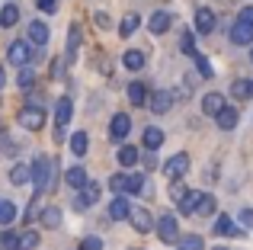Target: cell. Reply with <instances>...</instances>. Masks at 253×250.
Here are the masks:
<instances>
[{
	"label": "cell",
	"instance_id": "f6af8a7d",
	"mask_svg": "<svg viewBox=\"0 0 253 250\" xmlns=\"http://www.w3.org/2000/svg\"><path fill=\"white\" fill-rule=\"evenodd\" d=\"M241 225L253 231V208H244V212H241Z\"/></svg>",
	"mask_w": 253,
	"mask_h": 250
},
{
	"label": "cell",
	"instance_id": "ee69618b",
	"mask_svg": "<svg viewBox=\"0 0 253 250\" xmlns=\"http://www.w3.org/2000/svg\"><path fill=\"white\" fill-rule=\"evenodd\" d=\"M170 196H173V199H176V202H179V199H183V196H186V189L179 186V180H173V183H170Z\"/></svg>",
	"mask_w": 253,
	"mask_h": 250
},
{
	"label": "cell",
	"instance_id": "7dc6e473",
	"mask_svg": "<svg viewBox=\"0 0 253 250\" xmlns=\"http://www.w3.org/2000/svg\"><path fill=\"white\" fill-rule=\"evenodd\" d=\"M0 244H3L6 250H16V234H3V238H0Z\"/></svg>",
	"mask_w": 253,
	"mask_h": 250
},
{
	"label": "cell",
	"instance_id": "d4e9b609",
	"mask_svg": "<svg viewBox=\"0 0 253 250\" xmlns=\"http://www.w3.org/2000/svg\"><path fill=\"white\" fill-rule=\"evenodd\" d=\"M128 202H125V196H116V202L109 206V218H116V221H122V218H128Z\"/></svg>",
	"mask_w": 253,
	"mask_h": 250
},
{
	"label": "cell",
	"instance_id": "8d00e7d4",
	"mask_svg": "<svg viewBox=\"0 0 253 250\" xmlns=\"http://www.w3.org/2000/svg\"><path fill=\"white\" fill-rule=\"evenodd\" d=\"M196 196L199 193H186L183 199H179V212H183V215H192V208H196Z\"/></svg>",
	"mask_w": 253,
	"mask_h": 250
},
{
	"label": "cell",
	"instance_id": "f546056e",
	"mask_svg": "<svg viewBox=\"0 0 253 250\" xmlns=\"http://www.w3.org/2000/svg\"><path fill=\"white\" fill-rule=\"evenodd\" d=\"M39 247V231H23L16 238V250H36Z\"/></svg>",
	"mask_w": 253,
	"mask_h": 250
},
{
	"label": "cell",
	"instance_id": "7402d4cb",
	"mask_svg": "<svg viewBox=\"0 0 253 250\" xmlns=\"http://www.w3.org/2000/svg\"><path fill=\"white\" fill-rule=\"evenodd\" d=\"M128 100L135 103V106H144V103H148V87H144L141 81L128 83Z\"/></svg>",
	"mask_w": 253,
	"mask_h": 250
},
{
	"label": "cell",
	"instance_id": "603a6c76",
	"mask_svg": "<svg viewBox=\"0 0 253 250\" xmlns=\"http://www.w3.org/2000/svg\"><path fill=\"white\" fill-rule=\"evenodd\" d=\"M29 42L32 45H45L48 42V26L45 23H29Z\"/></svg>",
	"mask_w": 253,
	"mask_h": 250
},
{
	"label": "cell",
	"instance_id": "d6a6232c",
	"mask_svg": "<svg viewBox=\"0 0 253 250\" xmlns=\"http://www.w3.org/2000/svg\"><path fill=\"white\" fill-rule=\"evenodd\" d=\"M125 193H144V176L125 173Z\"/></svg>",
	"mask_w": 253,
	"mask_h": 250
},
{
	"label": "cell",
	"instance_id": "4dcf8cb0",
	"mask_svg": "<svg viewBox=\"0 0 253 250\" xmlns=\"http://www.w3.org/2000/svg\"><path fill=\"white\" fill-rule=\"evenodd\" d=\"M138 26H141V16H138V13H128V16L122 19V26H119V36H131Z\"/></svg>",
	"mask_w": 253,
	"mask_h": 250
},
{
	"label": "cell",
	"instance_id": "52a82bcc",
	"mask_svg": "<svg viewBox=\"0 0 253 250\" xmlns=\"http://www.w3.org/2000/svg\"><path fill=\"white\" fill-rule=\"evenodd\" d=\"M186 170H189V154H183V151H179V154H173L170 161L164 164V173L170 176V183L179 180V176H186Z\"/></svg>",
	"mask_w": 253,
	"mask_h": 250
},
{
	"label": "cell",
	"instance_id": "8992f818",
	"mask_svg": "<svg viewBox=\"0 0 253 250\" xmlns=\"http://www.w3.org/2000/svg\"><path fill=\"white\" fill-rule=\"evenodd\" d=\"M154 228H157V238H161L164 244L179 241V225H176V218H173V215H164L161 221H154Z\"/></svg>",
	"mask_w": 253,
	"mask_h": 250
},
{
	"label": "cell",
	"instance_id": "c3c4849f",
	"mask_svg": "<svg viewBox=\"0 0 253 250\" xmlns=\"http://www.w3.org/2000/svg\"><path fill=\"white\" fill-rule=\"evenodd\" d=\"M96 26H99V29H109V26H112V19L106 16V13H96Z\"/></svg>",
	"mask_w": 253,
	"mask_h": 250
},
{
	"label": "cell",
	"instance_id": "484cf974",
	"mask_svg": "<svg viewBox=\"0 0 253 250\" xmlns=\"http://www.w3.org/2000/svg\"><path fill=\"white\" fill-rule=\"evenodd\" d=\"M86 144H90V138H86V131H74V135H71V154L84 157V154H86Z\"/></svg>",
	"mask_w": 253,
	"mask_h": 250
},
{
	"label": "cell",
	"instance_id": "ba28073f",
	"mask_svg": "<svg viewBox=\"0 0 253 250\" xmlns=\"http://www.w3.org/2000/svg\"><path fill=\"white\" fill-rule=\"evenodd\" d=\"M215 23H218V19H215V13H211L209 6H199V10H196V32H199V36L215 32Z\"/></svg>",
	"mask_w": 253,
	"mask_h": 250
},
{
	"label": "cell",
	"instance_id": "9a60e30c",
	"mask_svg": "<svg viewBox=\"0 0 253 250\" xmlns=\"http://www.w3.org/2000/svg\"><path fill=\"white\" fill-rule=\"evenodd\" d=\"M215 206H218V202H215V196H211V193H199L192 215H211V212H215Z\"/></svg>",
	"mask_w": 253,
	"mask_h": 250
},
{
	"label": "cell",
	"instance_id": "4fadbf2b",
	"mask_svg": "<svg viewBox=\"0 0 253 250\" xmlns=\"http://www.w3.org/2000/svg\"><path fill=\"white\" fill-rule=\"evenodd\" d=\"M173 106V96L167 93V90H157L154 96H151V113H157V116H164L167 109Z\"/></svg>",
	"mask_w": 253,
	"mask_h": 250
},
{
	"label": "cell",
	"instance_id": "f35d334b",
	"mask_svg": "<svg viewBox=\"0 0 253 250\" xmlns=\"http://www.w3.org/2000/svg\"><path fill=\"white\" fill-rule=\"evenodd\" d=\"M196 68H199V77H215V71H211V64H209V58H202V55H196Z\"/></svg>",
	"mask_w": 253,
	"mask_h": 250
},
{
	"label": "cell",
	"instance_id": "9c48e42d",
	"mask_svg": "<svg viewBox=\"0 0 253 250\" xmlns=\"http://www.w3.org/2000/svg\"><path fill=\"white\" fill-rule=\"evenodd\" d=\"M128 131H131V119L125 113H116V116H112V125H109V135L116 138V141H122Z\"/></svg>",
	"mask_w": 253,
	"mask_h": 250
},
{
	"label": "cell",
	"instance_id": "74e56055",
	"mask_svg": "<svg viewBox=\"0 0 253 250\" xmlns=\"http://www.w3.org/2000/svg\"><path fill=\"white\" fill-rule=\"evenodd\" d=\"M16 81H19V87H23V90H29L32 83H36V71L23 68V71H19V77H16Z\"/></svg>",
	"mask_w": 253,
	"mask_h": 250
},
{
	"label": "cell",
	"instance_id": "30bf717a",
	"mask_svg": "<svg viewBox=\"0 0 253 250\" xmlns=\"http://www.w3.org/2000/svg\"><path fill=\"white\" fill-rule=\"evenodd\" d=\"M211 231H215L218 238H241V234H244L241 228H234V221H231L228 215H221V218L215 221V228H211Z\"/></svg>",
	"mask_w": 253,
	"mask_h": 250
},
{
	"label": "cell",
	"instance_id": "3957f363",
	"mask_svg": "<svg viewBox=\"0 0 253 250\" xmlns=\"http://www.w3.org/2000/svg\"><path fill=\"white\" fill-rule=\"evenodd\" d=\"M19 125L29 131H39L45 125V109L42 106H23L19 109Z\"/></svg>",
	"mask_w": 253,
	"mask_h": 250
},
{
	"label": "cell",
	"instance_id": "7c38bea8",
	"mask_svg": "<svg viewBox=\"0 0 253 250\" xmlns=\"http://www.w3.org/2000/svg\"><path fill=\"white\" fill-rule=\"evenodd\" d=\"M224 109V96L221 93H205L202 96V113L205 116H218Z\"/></svg>",
	"mask_w": 253,
	"mask_h": 250
},
{
	"label": "cell",
	"instance_id": "83f0119b",
	"mask_svg": "<svg viewBox=\"0 0 253 250\" xmlns=\"http://www.w3.org/2000/svg\"><path fill=\"white\" fill-rule=\"evenodd\" d=\"M141 161V154H138V148H131V144H122V151H119V164L122 167H131V164Z\"/></svg>",
	"mask_w": 253,
	"mask_h": 250
},
{
	"label": "cell",
	"instance_id": "b9f144b4",
	"mask_svg": "<svg viewBox=\"0 0 253 250\" xmlns=\"http://www.w3.org/2000/svg\"><path fill=\"white\" fill-rule=\"evenodd\" d=\"M0 151H3V154H16V144H13V138L3 135V131H0Z\"/></svg>",
	"mask_w": 253,
	"mask_h": 250
},
{
	"label": "cell",
	"instance_id": "681fc988",
	"mask_svg": "<svg viewBox=\"0 0 253 250\" xmlns=\"http://www.w3.org/2000/svg\"><path fill=\"white\" fill-rule=\"evenodd\" d=\"M141 161H144V164H148V170H151V167H154V164H157V161H154V154H151V151H148V154H144V157H141Z\"/></svg>",
	"mask_w": 253,
	"mask_h": 250
},
{
	"label": "cell",
	"instance_id": "1f68e13d",
	"mask_svg": "<svg viewBox=\"0 0 253 250\" xmlns=\"http://www.w3.org/2000/svg\"><path fill=\"white\" fill-rule=\"evenodd\" d=\"M179 250H205V241L199 234H186V238H179Z\"/></svg>",
	"mask_w": 253,
	"mask_h": 250
},
{
	"label": "cell",
	"instance_id": "60d3db41",
	"mask_svg": "<svg viewBox=\"0 0 253 250\" xmlns=\"http://www.w3.org/2000/svg\"><path fill=\"white\" fill-rule=\"evenodd\" d=\"M109 186H112V193H116V196H125V173L112 176V180H109Z\"/></svg>",
	"mask_w": 253,
	"mask_h": 250
},
{
	"label": "cell",
	"instance_id": "5b68a950",
	"mask_svg": "<svg viewBox=\"0 0 253 250\" xmlns=\"http://www.w3.org/2000/svg\"><path fill=\"white\" fill-rule=\"evenodd\" d=\"M6 58H10V64H16V68H26V64L32 61V45L29 42H10Z\"/></svg>",
	"mask_w": 253,
	"mask_h": 250
},
{
	"label": "cell",
	"instance_id": "2e32d148",
	"mask_svg": "<svg viewBox=\"0 0 253 250\" xmlns=\"http://www.w3.org/2000/svg\"><path fill=\"white\" fill-rule=\"evenodd\" d=\"M71 116H74V106H71L68 96H61V100H58V109H55V122H58V128H64V125L71 122Z\"/></svg>",
	"mask_w": 253,
	"mask_h": 250
},
{
	"label": "cell",
	"instance_id": "ffe728a7",
	"mask_svg": "<svg viewBox=\"0 0 253 250\" xmlns=\"http://www.w3.org/2000/svg\"><path fill=\"white\" fill-rule=\"evenodd\" d=\"M215 119H218V128L231 131V128H234V125H237V109H234V106H224L221 113L215 116Z\"/></svg>",
	"mask_w": 253,
	"mask_h": 250
},
{
	"label": "cell",
	"instance_id": "277c9868",
	"mask_svg": "<svg viewBox=\"0 0 253 250\" xmlns=\"http://www.w3.org/2000/svg\"><path fill=\"white\" fill-rule=\"evenodd\" d=\"M96 199H99V183L86 180L84 186H81V193H77V199H74V208H77V212H86Z\"/></svg>",
	"mask_w": 253,
	"mask_h": 250
},
{
	"label": "cell",
	"instance_id": "e0dca14e",
	"mask_svg": "<svg viewBox=\"0 0 253 250\" xmlns=\"http://www.w3.org/2000/svg\"><path fill=\"white\" fill-rule=\"evenodd\" d=\"M39 221H42V228H58L61 225V208H55V206L42 208V212H39Z\"/></svg>",
	"mask_w": 253,
	"mask_h": 250
},
{
	"label": "cell",
	"instance_id": "f907efd6",
	"mask_svg": "<svg viewBox=\"0 0 253 250\" xmlns=\"http://www.w3.org/2000/svg\"><path fill=\"white\" fill-rule=\"evenodd\" d=\"M3 83H6V74H3V68H0V90H3Z\"/></svg>",
	"mask_w": 253,
	"mask_h": 250
},
{
	"label": "cell",
	"instance_id": "f5cc1de1",
	"mask_svg": "<svg viewBox=\"0 0 253 250\" xmlns=\"http://www.w3.org/2000/svg\"><path fill=\"white\" fill-rule=\"evenodd\" d=\"M215 250H228V247H215Z\"/></svg>",
	"mask_w": 253,
	"mask_h": 250
},
{
	"label": "cell",
	"instance_id": "4316f807",
	"mask_svg": "<svg viewBox=\"0 0 253 250\" xmlns=\"http://www.w3.org/2000/svg\"><path fill=\"white\" fill-rule=\"evenodd\" d=\"M231 96H234V100H250L253 96V81H234Z\"/></svg>",
	"mask_w": 253,
	"mask_h": 250
},
{
	"label": "cell",
	"instance_id": "7bdbcfd3",
	"mask_svg": "<svg viewBox=\"0 0 253 250\" xmlns=\"http://www.w3.org/2000/svg\"><path fill=\"white\" fill-rule=\"evenodd\" d=\"M36 3H39V10H42V13H55L58 10V0H36Z\"/></svg>",
	"mask_w": 253,
	"mask_h": 250
},
{
	"label": "cell",
	"instance_id": "7a4b0ae2",
	"mask_svg": "<svg viewBox=\"0 0 253 250\" xmlns=\"http://www.w3.org/2000/svg\"><path fill=\"white\" fill-rule=\"evenodd\" d=\"M128 221H131V228H135L138 234L154 231V218H151V212H148L144 206H131V208H128Z\"/></svg>",
	"mask_w": 253,
	"mask_h": 250
},
{
	"label": "cell",
	"instance_id": "836d02e7",
	"mask_svg": "<svg viewBox=\"0 0 253 250\" xmlns=\"http://www.w3.org/2000/svg\"><path fill=\"white\" fill-rule=\"evenodd\" d=\"M16 218V206L6 199H0V225H10V221Z\"/></svg>",
	"mask_w": 253,
	"mask_h": 250
},
{
	"label": "cell",
	"instance_id": "bcb514c9",
	"mask_svg": "<svg viewBox=\"0 0 253 250\" xmlns=\"http://www.w3.org/2000/svg\"><path fill=\"white\" fill-rule=\"evenodd\" d=\"M237 23H250V26H253V6H244L241 16H237Z\"/></svg>",
	"mask_w": 253,
	"mask_h": 250
},
{
	"label": "cell",
	"instance_id": "8fae6325",
	"mask_svg": "<svg viewBox=\"0 0 253 250\" xmlns=\"http://www.w3.org/2000/svg\"><path fill=\"white\" fill-rule=\"evenodd\" d=\"M231 42H234V45H250L253 42V26L250 23H234V29H231Z\"/></svg>",
	"mask_w": 253,
	"mask_h": 250
},
{
	"label": "cell",
	"instance_id": "ab89813d",
	"mask_svg": "<svg viewBox=\"0 0 253 250\" xmlns=\"http://www.w3.org/2000/svg\"><path fill=\"white\" fill-rule=\"evenodd\" d=\"M77 250H103V241H99L96 234H90V238L81 241V247H77Z\"/></svg>",
	"mask_w": 253,
	"mask_h": 250
},
{
	"label": "cell",
	"instance_id": "f1b7e54d",
	"mask_svg": "<svg viewBox=\"0 0 253 250\" xmlns=\"http://www.w3.org/2000/svg\"><path fill=\"white\" fill-rule=\"evenodd\" d=\"M32 180V170L26 167V164H16V167L10 170V183H16V186H23V183Z\"/></svg>",
	"mask_w": 253,
	"mask_h": 250
},
{
	"label": "cell",
	"instance_id": "5bb4252c",
	"mask_svg": "<svg viewBox=\"0 0 253 250\" xmlns=\"http://www.w3.org/2000/svg\"><path fill=\"white\" fill-rule=\"evenodd\" d=\"M170 23H173V19H170V13L157 10V13H151V19H148V29L161 36V32H167V29H170Z\"/></svg>",
	"mask_w": 253,
	"mask_h": 250
},
{
	"label": "cell",
	"instance_id": "44dd1931",
	"mask_svg": "<svg viewBox=\"0 0 253 250\" xmlns=\"http://www.w3.org/2000/svg\"><path fill=\"white\" fill-rule=\"evenodd\" d=\"M141 141H144V148H148V151H157L164 144V131L151 125V128H144V138H141Z\"/></svg>",
	"mask_w": 253,
	"mask_h": 250
},
{
	"label": "cell",
	"instance_id": "6da1fadb",
	"mask_svg": "<svg viewBox=\"0 0 253 250\" xmlns=\"http://www.w3.org/2000/svg\"><path fill=\"white\" fill-rule=\"evenodd\" d=\"M32 183H36V199L45 193V189H51V161L48 157H36V164H32Z\"/></svg>",
	"mask_w": 253,
	"mask_h": 250
},
{
	"label": "cell",
	"instance_id": "ac0fdd59",
	"mask_svg": "<svg viewBox=\"0 0 253 250\" xmlns=\"http://www.w3.org/2000/svg\"><path fill=\"white\" fill-rule=\"evenodd\" d=\"M16 23H19V6L16 3H6L3 10H0V26H3V29H13Z\"/></svg>",
	"mask_w": 253,
	"mask_h": 250
},
{
	"label": "cell",
	"instance_id": "d6986e66",
	"mask_svg": "<svg viewBox=\"0 0 253 250\" xmlns=\"http://www.w3.org/2000/svg\"><path fill=\"white\" fill-rule=\"evenodd\" d=\"M122 64L128 71H141L144 68V51L141 48H128V51H125V58H122Z\"/></svg>",
	"mask_w": 253,
	"mask_h": 250
},
{
	"label": "cell",
	"instance_id": "db71d44e",
	"mask_svg": "<svg viewBox=\"0 0 253 250\" xmlns=\"http://www.w3.org/2000/svg\"><path fill=\"white\" fill-rule=\"evenodd\" d=\"M131 250H141V247H131Z\"/></svg>",
	"mask_w": 253,
	"mask_h": 250
},
{
	"label": "cell",
	"instance_id": "816d5d0a",
	"mask_svg": "<svg viewBox=\"0 0 253 250\" xmlns=\"http://www.w3.org/2000/svg\"><path fill=\"white\" fill-rule=\"evenodd\" d=\"M250 61H253V45H250Z\"/></svg>",
	"mask_w": 253,
	"mask_h": 250
},
{
	"label": "cell",
	"instance_id": "cb8c5ba5",
	"mask_svg": "<svg viewBox=\"0 0 253 250\" xmlns=\"http://www.w3.org/2000/svg\"><path fill=\"white\" fill-rule=\"evenodd\" d=\"M64 183H68L71 189H81L84 183H86V170L84 167H71L68 173H64Z\"/></svg>",
	"mask_w": 253,
	"mask_h": 250
},
{
	"label": "cell",
	"instance_id": "e575fe53",
	"mask_svg": "<svg viewBox=\"0 0 253 250\" xmlns=\"http://www.w3.org/2000/svg\"><path fill=\"white\" fill-rule=\"evenodd\" d=\"M179 51H183V55H192V58L199 55V51H196V36H192V32H183V39H179Z\"/></svg>",
	"mask_w": 253,
	"mask_h": 250
},
{
	"label": "cell",
	"instance_id": "d590c367",
	"mask_svg": "<svg viewBox=\"0 0 253 250\" xmlns=\"http://www.w3.org/2000/svg\"><path fill=\"white\" fill-rule=\"evenodd\" d=\"M77 45H81V29H71V36H68V61H74V55H77Z\"/></svg>",
	"mask_w": 253,
	"mask_h": 250
}]
</instances>
